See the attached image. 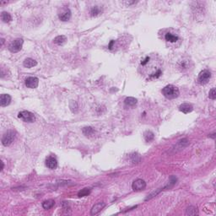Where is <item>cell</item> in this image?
Listing matches in <instances>:
<instances>
[{"label":"cell","mask_w":216,"mask_h":216,"mask_svg":"<svg viewBox=\"0 0 216 216\" xmlns=\"http://www.w3.org/2000/svg\"><path fill=\"white\" fill-rule=\"evenodd\" d=\"M83 134L84 136H86V137H92L95 133H96V131H95V129L93 128V127H85L83 128L82 130Z\"/></svg>","instance_id":"2e32d148"},{"label":"cell","mask_w":216,"mask_h":216,"mask_svg":"<svg viewBox=\"0 0 216 216\" xmlns=\"http://www.w3.org/2000/svg\"><path fill=\"white\" fill-rule=\"evenodd\" d=\"M23 39L20 38H18V39H15V41H13L9 46H8V50L11 52H20L23 46Z\"/></svg>","instance_id":"277c9868"},{"label":"cell","mask_w":216,"mask_h":216,"mask_svg":"<svg viewBox=\"0 0 216 216\" xmlns=\"http://www.w3.org/2000/svg\"><path fill=\"white\" fill-rule=\"evenodd\" d=\"M4 39H1V46H3L4 45Z\"/></svg>","instance_id":"484cf974"},{"label":"cell","mask_w":216,"mask_h":216,"mask_svg":"<svg viewBox=\"0 0 216 216\" xmlns=\"http://www.w3.org/2000/svg\"><path fill=\"white\" fill-rule=\"evenodd\" d=\"M102 13V9L99 6H94L91 8L90 9V15L91 16H97V15H101Z\"/></svg>","instance_id":"44dd1931"},{"label":"cell","mask_w":216,"mask_h":216,"mask_svg":"<svg viewBox=\"0 0 216 216\" xmlns=\"http://www.w3.org/2000/svg\"><path fill=\"white\" fill-rule=\"evenodd\" d=\"M145 187H146V182L142 179L135 180L133 182V184H132V188L134 189V191H137V192L144 190Z\"/></svg>","instance_id":"ba28073f"},{"label":"cell","mask_w":216,"mask_h":216,"mask_svg":"<svg viewBox=\"0 0 216 216\" xmlns=\"http://www.w3.org/2000/svg\"><path fill=\"white\" fill-rule=\"evenodd\" d=\"M209 98L211 99V100H215L216 91H215V88H213V89H210V91H209Z\"/></svg>","instance_id":"d4e9b609"},{"label":"cell","mask_w":216,"mask_h":216,"mask_svg":"<svg viewBox=\"0 0 216 216\" xmlns=\"http://www.w3.org/2000/svg\"><path fill=\"white\" fill-rule=\"evenodd\" d=\"M55 204V202L52 199H48V200H46L42 203V207L44 209H52V207L54 206Z\"/></svg>","instance_id":"ffe728a7"},{"label":"cell","mask_w":216,"mask_h":216,"mask_svg":"<svg viewBox=\"0 0 216 216\" xmlns=\"http://www.w3.org/2000/svg\"><path fill=\"white\" fill-rule=\"evenodd\" d=\"M18 117L27 122H33L36 120V117L32 112L29 111H22L18 114Z\"/></svg>","instance_id":"8992f818"},{"label":"cell","mask_w":216,"mask_h":216,"mask_svg":"<svg viewBox=\"0 0 216 216\" xmlns=\"http://www.w3.org/2000/svg\"><path fill=\"white\" fill-rule=\"evenodd\" d=\"M165 41H167V42H169L171 43H175V42H177L178 41L179 37L177 36H176V35H173L172 33H169L168 32V33L165 34Z\"/></svg>","instance_id":"5bb4252c"},{"label":"cell","mask_w":216,"mask_h":216,"mask_svg":"<svg viewBox=\"0 0 216 216\" xmlns=\"http://www.w3.org/2000/svg\"><path fill=\"white\" fill-rule=\"evenodd\" d=\"M58 18L61 21H68L71 18V11L70 9L67 7L62 8L58 12Z\"/></svg>","instance_id":"52a82bcc"},{"label":"cell","mask_w":216,"mask_h":216,"mask_svg":"<svg viewBox=\"0 0 216 216\" xmlns=\"http://www.w3.org/2000/svg\"><path fill=\"white\" fill-rule=\"evenodd\" d=\"M193 106L191 104H188V103H183L179 106V111L185 113V114L193 112Z\"/></svg>","instance_id":"4fadbf2b"},{"label":"cell","mask_w":216,"mask_h":216,"mask_svg":"<svg viewBox=\"0 0 216 216\" xmlns=\"http://www.w3.org/2000/svg\"><path fill=\"white\" fill-rule=\"evenodd\" d=\"M211 78V73L208 69H203V71L200 72L198 78V82L200 84H205L209 82V80Z\"/></svg>","instance_id":"5b68a950"},{"label":"cell","mask_w":216,"mask_h":216,"mask_svg":"<svg viewBox=\"0 0 216 216\" xmlns=\"http://www.w3.org/2000/svg\"><path fill=\"white\" fill-rule=\"evenodd\" d=\"M89 193H90L89 189H88V188H84V189H82L81 191L79 192L78 196H79V197H85V196H88L89 194Z\"/></svg>","instance_id":"cb8c5ba5"},{"label":"cell","mask_w":216,"mask_h":216,"mask_svg":"<svg viewBox=\"0 0 216 216\" xmlns=\"http://www.w3.org/2000/svg\"><path fill=\"white\" fill-rule=\"evenodd\" d=\"M106 206L104 203H98L96 204H95L92 209H91V212H90V215H98L102 209H104V207Z\"/></svg>","instance_id":"8fae6325"},{"label":"cell","mask_w":216,"mask_h":216,"mask_svg":"<svg viewBox=\"0 0 216 216\" xmlns=\"http://www.w3.org/2000/svg\"><path fill=\"white\" fill-rule=\"evenodd\" d=\"M162 94L165 98H167L169 100H173V99H176L179 96L180 91H179L178 88L176 87L175 85L169 84V85H166L165 87L163 88Z\"/></svg>","instance_id":"7a4b0ae2"},{"label":"cell","mask_w":216,"mask_h":216,"mask_svg":"<svg viewBox=\"0 0 216 216\" xmlns=\"http://www.w3.org/2000/svg\"><path fill=\"white\" fill-rule=\"evenodd\" d=\"M46 165L49 168L54 170L58 167V160L55 157L48 156L46 159Z\"/></svg>","instance_id":"30bf717a"},{"label":"cell","mask_w":216,"mask_h":216,"mask_svg":"<svg viewBox=\"0 0 216 216\" xmlns=\"http://www.w3.org/2000/svg\"><path fill=\"white\" fill-rule=\"evenodd\" d=\"M144 138L145 139L146 142H151L154 140L155 139V134H153L151 131H146L144 134Z\"/></svg>","instance_id":"7402d4cb"},{"label":"cell","mask_w":216,"mask_h":216,"mask_svg":"<svg viewBox=\"0 0 216 216\" xmlns=\"http://www.w3.org/2000/svg\"><path fill=\"white\" fill-rule=\"evenodd\" d=\"M54 43L57 45H58V46H61V45L64 44L65 42H66V41H67V38L65 36H63V35H61V36H58V37H56L54 38Z\"/></svg>","instance_id":"e0dca14e"},{"label":"cell","mask_w":216,"mask_h":216,"mask_svg":"<svg viewBox=\"0 0 216 216\" xmlns=\"http://www.w3.org/2000/svg\"><path fill=\"white\" fill-rule=\"evenodd\" d=\"M15 138V135L13 130H8V131H7L5 134H4V136L2 138V144H3V145L5 146V147L9 146L14 142Z\"/></svg>","instance_id":"3957f363"},{"label":"cell","mask_w":216,"mask_h":216,"mask_svg":"<svg viewBox=\"0 0 216 216\" xmlns=\"http://www.w3.org/2000/svg\"><path fill=\"white\" fill-rule=\"evenodd\" d=\"M39 84V80L37 77H28L25 80V85L30 89H35Z\"/></svg>","instance_id":"9c48e42d"},{"label":"cell","mask_w":216,"mask_h":216,"mask_svg":"<svg viewBox=\"0 0 216 216\" xmlns=\"http://www.w3.org/2000/svg\"><path fill=\"white\" fill-rule=\"evenodd\" d=\"M23 65H24L25 68H30L37 66V62L36 60L32 59V58H26V59L24 61Z\"/></svg>","instance_id":"9a60e30c"},{"label":"cell","mask_w":216,"mask_h":216,"mask_svg":"<svg viewBox=\"0 0 216 216\" xmlns=\"http://www.w3.org/2000/svg\"><path fill=\"white\" fill-rule=\"evenodd\" d=\"M1 20L4 23H8L12 20V16L10 15V14H8V12H4V11L1 14Z\"/></svg>","instance_id":"d6986e66"},{"label":"cell","mask_w":216,"mask_h":216,"mask_svg":"<svg viewBox=\"0 0 216 216\" xmlns=\"http://www.w3.org/2000/svg\"><path fill=\"white\" fill-rule=\"evenodd\" d=\"M198 215V209L196 207L191 206V207L186 209V215Z\"/></svg>","instance_id":"603a6c76"},{"label":"cell","mask_w":216,"mask_h":216,"mask_svg":"<svg viewBox=\"0 0 216 216\" xmlns=\"http://www.w3.org/2000/svg\"><path fill=\"white\" fill-rule=\"evenodd\" d=\"M1 164H2V167H1V171H3V169H4V162H3V161H1Z\"/></svg>","instance_id":"4316f807"},{"label":"cell","mask_w":216,"mask_h":216,"mask_svg":"<svg viewBox=\"0 0 216 216\" xmlns=\"http://www.w3.org/2000/svg\"><path fill=\"white\" fill-rule=\"evenodd\" d=\"M138 101L137 99H135L134 97H127L124 101V103L126 106H134L135 105L137 104Z\"/></svg>","instance_id":"ac0fdd59"},{"label":"cell","mask_w":216,"mask_h":216,"mask_svg":"<svg viewBox=\"0 0 216 216\" xmlns=\"http://www.w3.org/2000/svg\"><path fill=\"white\" fill-rule=\"evenodd\" d=\"M140 68L142 69V74L149 80L157 79L162 74V70L160 68L161 63L154 55L147 56L140 63Z\"/></svg>","instance_id":"6da1fadb"},{"label":"cell","mask_w":216,"mask_h":216,"mask_svg":"<svg viewBox=\"0 0 216 216\" xmlns=\"http://www.w3.org/2000/svg\"><path fill=\"white\" fill-rule=\"evenodd\" d=\"M11 102V96L8 94H3L0 96V105L2 107L7 106Z\"/></svg>","instance_id":"7c38bea8"}]
</instances>
